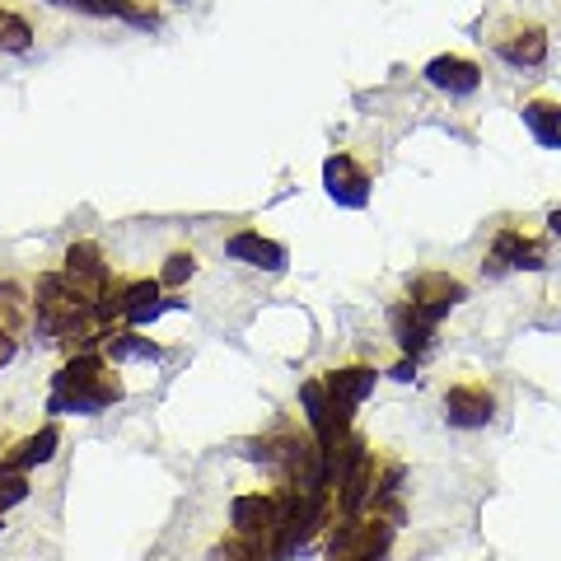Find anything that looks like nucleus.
Here are the masks:
<instances>
[{
	"label": "nucleus",
	"mask_w": 561,
	"mask_h": 561,
	"mask_svg": "<svg viewBox=\"0 0 561 561\" xmlns=\"http://www.w3.org/2000/svg\"><path fill=\"white\" fill-rule=\"evenodd\" d=\"M127 398V383H122L117 365L94 351H76L57 375H51V393H47V412L51 416H99L108 412L113 402Z\"/></svg>",
	"instance_id": "nucleus-1"
},
{
	"label": "nucleus",
	"mask_w": 561,
	"mask_h": 561,
	"mask_svg": "<svg viewBox=\"0 0 561 561\" xmlns=\"http://www.w3.org/2000/svg\"><path fill=\"white\" fill-rule=\"evenodd\" d=\"M398 524L383 515H346L328 538V561H389Z\"/></svg>",
	"instance_id": "nucleus-2"
},
{
	"label": "nucleus",
	"mask_w": 561,
	"mask_h": 561,
	"mask_svg": "<svg viewBox=\"0 0 561 561\" xmlns=\"http://www.w3.org/2000/svg\"><path fill=\"white\" fill-rule=\"evenodd\" d=\"M375 383H379L375 365H342V370H328V375H323L328 412H332V421H337L342 435L351 431V416H356V408L375 393Z\"/></svg>",
	"instance_id": "nucleus-3"
},
{
	"label": "nucleus",
	"mask_w": 561,
	"mask_h": 561,
	"mask_svg": "<svg viewBox=\"0 0 561 561\" xmlns=\"http://www.w3.org/2000/svg\"><path fill=\"white\" fill-rule=\"evenodd\" d=\"M486 276H505V272H542L548 267V249L538 239H529L524 230H496L486 253Z\"/></svg>",
	"instance_id": "nucleus-4"
},
{
	"label": "nucleus",
	"mask_w": 561,
	"mask_h": 561,
	"mask_svg": "<svg viewBox=\"0 0 561 561\" xmlns=\"http://www.w3.org/2000/svg\"><path fill=\"white\" fill-rule=\"evenodd\" d=\"M323 192L337 206L360 210L365 202H370V173H365V164L351 150H337V154L323 160Z\"/></svg>",
	"instance_id": "nucleus-5"
},
{
	"label": "nucleus",
	"mask_w": 561,
	"mask_h": 561,
	"mask_svg": "<svg viewBox=\"0 0 561 561\" xmlns=\"http://www.w3.org/2000/svg\"><path fill=\"white\" fill-rule=\"evenodd\" d=\"M61 276L70 280V290H76L80 300H90V305H99L103 286L113 280V272H108V262H103L99 243H70L66 257H61Z\"/></svg>",
	"instance_id": "nucleus-6"
},
{
	"label": "nucleus",
	"mask_w": 561,
	"mask_h": 561,
	"mask_svg": "<svg viewBox=\"0 0 561 561\" xmlns=\"http://www.w3.org/2000/svg\"><path fill=\"white\" fill-rule=\"evenodd\" d=\"M408 300L440 323L449 309H459L468 300V286L449 272H416V276H408Z\"/></svg>",
	"instance_id": "nucleus-7"
},
{
	"label": "nucleus",
	"mask_w": 561,
	"mask_h": 561,
	"mask_svg": "<svg viewBox=\"0 0 561 561\" xmlns=\"http://www.w3.org/2000/svg\"><path fill=\"white\" fill-rule=\"evenodd\" d=\"M496 416V393L486 383L468 379V383H449L445 389V421L454 431H482Z\"/></svg>",
	"instance_id": "nucleus-8"
},
{
	"label": "nucleus",
	"mask_w": 561,
	"mask_h": 561,
	"mask_svg": "<svg viewBox=\"0 0 561 561\" xmlns=\"http://www.w3.org/2000/svg\"><path fill=\"white\" fill-rule=\"evenodd\" d=\"M421 76H426L431 90H440L449 99H468V94L482 90V66L472 57H459V51H440V57H431Z\"/></svg>",
	"instance_id": "nucleus-9"
},
{
	"label": "nucleus",
	"mask_w": 561,
	"mask_h": 561,
	"mask_svg": "<svg viewBox=\"0 0 561 561\" xmlns=\"http://www.w3.org/2000/svg\"><path fill=\"white\" fill-rule=\"evenodd\" d=\"M491 47H496V57L505 66H515V70L548 66V28H542V24H515V28H505Z\"/></svg>",
	"instance_id": "nucleus-10"
},
{
	"label": "nucleus",
	"mask_w": 561,
	"mask_h": 561,
	"mask_svg": "<svg viewBox=\"0 0 561 561\" xmlns=\"http://www.w3.org/2000/svg\"><path fill=\"white\" fill-rule=\"evenodd\" d=\"M51 10H76L94 14V20H122L131 28H160V10L150 0H47Z\"/></svg>",
	"instance_id": "nucleus-11"
},
{
	"label": "nucleus",
	"mask_w": 561,
	"mask_h": 561,
	"mask_svg": "<svg viewBox=\"0 0 561 561\" xmlns=\"http://www.w3.org/2000/svg\"><path fill=\"white\" fill-rule=\"evenodd\" d=\"M225 257L230 262H243V267H253V272H286V243H276V239H267L262 230H239V234H230L225 239Z\"/></svg>",
	"instance_id": "nucleus-12"
},
{
	"label": "nucleus",
	"mask_w": 561,
	"mask_h": 561,
	"mask_svg": "<svg viewBox=\"0 0 561 561\" xmlns=\"http://www.w3.org/2000/svg\"><path fill=\"white\" fill-rule=\"evenodd\" d=\"M435 328H440V323H435L431 313H421L412 300H398L389 309V332H393V342H398L402 356H426L431 342H435Z\"/></svg>",
	"instance_id": "nucleus-13"
},
{
	"label": "nucleus",
	"mask_w": 561,
	"mask_h": 561,
	"mask_svg": "<svg viewBox=\"0 0 561 561\" xmlns=\"http://www.w3.org/2000/svg\"><path fill=\"white\" fill-rule=\"evenodd\" d=\"M230 529L243 538H272L276 534V491H243V496H234Z\"/></svg>",
	"instance_id": "nucleus-14"
},
{
	"label": "nucleus",
	"mask_w": 561,
	"mask_h": 561,
	"mask_svg": "<svg viewBox=\"0 0 561 561\" xmlns=\"http://www.w3.org/2000/svg\"><path fill=\"white\" fill-rule=\"evenodd\" d=\"M57 449H61V431L47 421V426L24 435L14 449L0 454V472H33V468H43V463L57 459Z\"/></svg>",
	"instance_id": "nucleus-15"
},
{
	"label": "nucleus",
	"mask_w": 561,
	"mask_h": 561,
	"mask_svg": "<svg viewBox=\"0 0 561 561\" xmlns=\"http://www.w3.org/2000/svg\"><path fill=\"white\" fill-rule=\"evenodd\" d=\"M103 356H108L113 365H127V360H164V346L160 342H150L140 328H127V323H117V328H108L103 332Z\"/></svg>",
	"instance_id": "nucleus-16"
},
{
	"label": "nucleus",
	"mask_w": 561,
	"mask_h": 561,
	"mask_svg": "<svg viewBox=\"0 0 561 561\" xmlns=\"http://www.w3.org/2000/svg\"><path fill=\"white\" fill-rule=\"evenodd\" d=\"M524 127L534 131V140L542 150H561V103H548V99H534L519 108Z\"/></svg>",
	"instance_id": "nucleus-17"
},
{
	"label": "nucleus",
	"mask_w": 561,
	"mask_h": 561,
	"mask_svg": "<svg viewBox=\"0 0 561 561\" xmlns=\"http://www.w3.org/2000/svg\"><path fill=\"white\" fill-rule=\"evenodd\" d=\"M28 323H33V300L14 286V280H0V328H10L14 337H24Z\"/></svg>",
	"instance_id": "nucleus-18"
},
{
	"label": "nucleus",
	"mask_w": 561,
	"mask_h": 561,
	"mask_svg": "<svg viewBox=\"0 0 561 561\" xmlns=\"http://www.w3.org/2000/svg\"><path fill=\"white\" fill-rule=\"evenodd\" d=\"M28 47H33V24L20 10L0 5V51H14V57H20V51H28Z\"/></svg>",
	"instance_id": "nucleus-19"
},
{
	"label": "nucleus",
	"mask_w": 561,
	"mask_h": 561,
	"mask_svg": "<svg viewBox=\"0 0 561 561\" xmlns=\"http://www.w3.org/2000/svg\"><path fill=\"white\" fill-rule=\"evenodd\" d=\"M192 276H197V253H192V249H179V253H169V257H164L160 286H164V290H183Z\"/></svg>",
	"instance_id": "nucleus-20"
},
{
	"label": "nucleus",
	"mask_w": 561,
	"mask_h": 561,
	"mask_svg": "<svg viewBox=\"0 0 561 561\" xmlns=\"http://www.w3.org/2000/svg\"><path fill=\"white\" fill-rule=\"evenodd\" d=\"M28 501V472H0V511H14Z\"/></svg>",
	"instance_id": "nucleus-21"
},
{
	"label": "nucleus",
	"mask_w": 561,
	"mask_h": 561,
	"mask_svg": "<svg viewBox=\"0 0 561 561\" xmlns=\"http://www.w3.org/2000/svg\"><path fill=\"white\" fill-rule=\"evenodd\" d=\"M14 351H20V337H14L10 328H0V370L14 360Z\"/></svg>",
	"instance_id": "nucleus-22"
},
{
	"label": "nucleus",
	"mask_w": 561,
	"mask_h": 561,
	"mask_svg": "<svg viewBox=\"0 0 561 561\" xmlns=\"http://www.w3.org/2000/svg\"><path fill=\"white\" fill-rule=\"evenodd\" d=\"M389 379H402V383L416 379V356H402V360L393 365V370H389Z\"/></svg>",
	"instance_id": "nucleus-23"
},
{
	"label": "nucleus",
	"mask_w": 561,
	"mask_h": 561,
	"mask_svg": "<svg viewBox=\"0 0 561 561\" xmlns=\"http://www.w3.org/2000/svg\"><path fill=\"white\" fill-rule=\"evenodd\" d=\"M548 234H552V239H561V206H557V210H548Z\"/></svg>",
	"instance_id": "nucleus-24"
},
{
	"label": "nucleus",
	"mask_w": 561,
	"mask_h": 561,
	"mask_svg": "<svg viewBox=\"0 0 561 561\" xmlns=\"http://www.w3.org/2000/svg\"><path fill=\"white\" fill-rule=\"evenodd\" d=\"M0 534H5V511H0Z\"/></svg>",
	"instance_id": "nucleus-25"
},
{
	"label": "nucleus",
	"mask_w": 561,
	"mask_h": 561,
	"mask_svg": "<svg viewBox=\"0 0 561 561\" xmlns=\"http://www.w3.org/2000/svg\"><path fill=\"white\" fill-rule=\"evenodd\" d=\"M173 5H187V0H173Z\"/></svg>",
	"instance_id": "nucleus-26"
}]
</instances>
